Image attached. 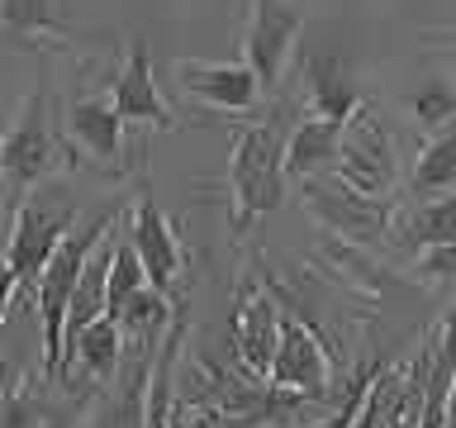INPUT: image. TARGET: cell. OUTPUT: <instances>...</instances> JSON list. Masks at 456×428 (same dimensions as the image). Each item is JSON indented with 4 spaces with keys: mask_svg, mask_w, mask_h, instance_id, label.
I'll use <instances>...</instances> for the list:
<instances>
[{
    "mask_svg": "<svg viewBox=\"0 0 456 428\" xmlns=\"http://www.w3.org/2000/svg\"><path fill=\"white\" fill-rule=\"evenodd\" d=\"M299 105H305L299 95H276L266 110L233 119V152H228L224 171L228 205H233V214H228V238L233 243H242L256 219H266L285 205V181H290L285 148H290V128L305 119Z\"/></svg>",
    "mask_w": 456,
    "mask_h": 428,
    "instance_id": "1",
    "label": "cell"
},
{
    "mask_svg": "<svg viewBox=\"0 0 456 428\" xmlns=\"http://www.w3.org/2000/svg\"><path fill=\"white\" fill-rule=\"evenodd\" d=\"M124 219V205H100L91 210L86 219L62 238V248L53 252V262L43 267V276L34 285V314H38V338H43V362L38 371L57 385L62 376V352H67V314H71V300H77V285H81V271L86 262L100 252V243L110 238V228Z\"/></svg>",
    "mask_w": 456,
    "mask_h": 428,
    "instance_id": "2",
    "label": "cell"
},
{
    "mask_svg": "<svg viewBox=\"0 0 456 428\" xmlns=\"http://www.w3.org/2000/svg\"><path fill=\"white\" fill-rule=\"evenodd\" d=\"M53 95L34 86L24 95L20 114L5 128L0 143V177H5V219L24 205L38 185H48L57 171H71V148L62 134V119L53 114Z\"/></svg>",
    "mask_w": 456,
    "mask_h": 428,
    "instance_id": "3",
    "label": "cell"
},
{
    "mask_svg": "<svg viewBox=\"0 0 456 428\" xmlns=\"http://www.w3.org/2000/svg\"><path fill=\"white\" fill-rule=\"evenodd\" d=\"M81 224V205L71 200L67 185L48 181L34 191L20 210L10 214V238H5V314L20 305L24 295H34L43 267L53 262V252L62 248V238Z\"/></svg>",
    "mask_w": 456,
    "mask_h": 428,
    "instance_id": "4",
    "label": "cell"
},
{
    "mask_svg": "<svg viewBox=\"0 0 456 428\" xmlns=\"http://www.w3.org/2000/svg\"><path fill=\"white\" fill-rule=\"evenodd\" d=\"M295 185H299V205L333 238L356 243V248H385V243H395V219H399L395 195H366L338 177H309Z\"/></svg>",
    "mask_w": 456,
    "mask_h": 428,
    "instance_id": "5",
    "label": "cell"
},
{
    "mask_svg": "<svg viewBox=\"0 0 456 428\" xmlns=\"http://www.w3.org/2000/svg\"><path fill=\"white\" fill-rule=\"evenodd\" d=\"M57 119H62L67 143L86 157V167L105 171V177L142 171V138H128L134 124L114 110L110 91H86L67 100V105H57Z\"/></svg>",
    "mask_w": 456,
    "mask_h": 428,
    "instance_id": "6",
    "label": "cell"
},
{
    "mask_svg": "<svg viewBox=\"0 0 456 428\" xmlns=\"http://www.w3.org/2000/svg\"><path fill=\"white\" fill-rule=\"evenodd\" d=\"M276 295H281L285 324H281V352H276V362H271V381H276L281 391L305 395L309 405H333L338 381H333V357L323 348V333L314 328L309 314L295 309V300L285 295L281 285H276Z\"/></svg>",
    "mask_w": 456,
    "mask_h": 428,
    "instance_id": "7",
    "label": "cell"
},
{
    "mask_svg": "<svg viewBox=\"0 0 456 428\" xmlns=\"http://www.w3.org/2000/svg\"><path fill=\"white\" fill-rule=\"evenodd\" d=\"M333 177L356 185V191H366V195H395V185H399V138H395V128L380 119L376 105H362L347 119L342 157H338Z\"/></svg>",
    "mask_w": 456,
    "mask_h": 428,
    "instance_id": "8",
    "label": "cell"
},
{
    "mask_svg": "<svg viewBox=\"0 0 456 428\" xmlns=\"http://www.w3.org/2000/svg\"><path fill=\"white\" fill-rule=\"evenodd\" d=\"M305 10L295 0H248V29H242V57L262 77L266 95L285 86V71L295 62Z\"/></svg>",
    "mask_w": 456,
    "mask_h": 428,
    "instance_id": "9",
    "label": "cell"
},
{
    "mask_svg": "<svg viewBox=\"0 0 456 428\" xmlns=\"http://www.w3.org/2000/svg\"><path fill=\"white\" fill-rule=\"evenodd\" d=\"M281 324H285V309H281L276 285L238 276L233 314H228V338H233V352L266 381H271V362L281 352Z\"/></svg>",
    "mask_w": 456,
    "mask_h": 428,
    "instance_id": "10",
    "label": "cell"
},
{
    "mask_svg": "<svg viewBox=\"0 0 456 428\" xmlns=\"http://www.w3.org/2000/svg\"><path fill=\"white\" fill-rule=\"evenodd\" d=\"M171 71H176V86H181L185 95L200 100L205 110L228 114V119L262 110L266 86L252 71L248 57H242V62H205V57H181Z\"/></svg>",
    "mask_w": 456,
    "mask_h": 428,
    "instance_id": "11",
    "label": "cell"
},
{
    "mask_svg": "<svg viewBox=\"0 0 456 428\" xmlns=\"http://www.w3.org/2000/svg\"><path fill=\"white\" fill-rule=\"evenodd\" d=\"M110 100L134 128H157V134H171V128H176V114H171L162 86L152 81V57H148V43L142 38H128L124 62H114Z\"/></svg>",
    "mask_w": 456,
    "mask_h": 428,
    "instance_id": "12",
    "label": "cell"
},
{
    "mask_svg": "<svg viewBox=\"0 0 456 428\" xmlns=\"http://www.w3.org/2000/svg\"><path fill=\"white\" fill-rule=\"evenodd\" d=\"M124 234L134 238L142 267H148V281L162 295L176 300L181 295V276H185V248H181L171 219L152 205L148 195H138L134 205H128V214H124Z\"/></svg>",
    "mask_w": 456,
    "mask_h": 428,
    "instance_id": "13",
    "label": "cell"
},
{
    "mask_svg": "<svg viewBox=\"0 0 456 428\" xmlns=\"http://www.w3.org/2000/svg\"><path fill=\"white\" fill-rule=\"evenodd\" d=\"M299 100H305L309 114L347 124L352 114L366 105V91H362V81H356V67L342 53H314V57H305V67H299Z\"/></svg>",
    "mask_w": 456,
    "mask_h": 428,
    "instance_id": "14",
    "label": "cell"
},
{
    "mask_svg": "<svg viewBox=\"0 0 456 428\" xmlns=\"http://www.w3.org/2000/svg\"><path fill=\"white\" fill-rule=\"evenodd\" d=\"M0 20H5L10 48H43V53H77L86 38L57 14V0H0Z\"/></svg>",
    "mask_w": 456,
    "mask_h": 428,
    "instance_id": "15",
    "label": "cell"
},
{
    "mask_svg": "<svg viewBox=\"0 0 456 428\" xmlns=\"http://www.w3.org/2000/svg\"><path fill=\"white\" fill-rule=\"evenodd\" d=\"M342 119H323V114H305L290 128V148H285V167L290 181H309V177H333L338 157H342Z\"/></svg>",
    "mask_w": 456,
    "mask_h": 428,
    "instance_id": "16",
    "label": "cell"
},
{
    "mask_svg": "<svg viewBox=\"0 0 456 428\" xmlns=\"http://www.w3.org/2000/svg\"><path fill=\"white\" fill-rule=\"evenodd\" d=\"M456 243V185L433 200H413V205L395 219V248L419 257L428 248Z\"/></svg>",
    "mask_w": 456,
    "mask_h": 428,
    "instance_id": "17",
    "label": "cell"
},
{
    "mask_svg": "<svg viewBox=\"0 0 456 428\" xmlns=\"http://www.w3.org/2000/svg\"><path fill=\"white\" fill-rule=\"evenodd\" d=\"M456 185V124L423 143L419 162L409 171V200H433Z\"/></svg>",
    "mask_w": 456,
    "mask_h": 428,
    "instance_id": "18",
    "label": "cell"
},
{
    "mask_svg": "<svg viewBox=\"0 0 456 428\" xmlns=\"http://www.w3.org/2000/svg\"><path fill=\"white\" fill-rule=\"evenodd\" d=\"M404 110L413 114V124H419L423 134H442V128L456 124V91L442 77H428L419 91L404 95Z\"/></svg>",
    "mask_w": 456,
    "mask_h": 428,
    "instance_id": "19",
    "label": "cell"
},
{
    "mask_svg": "<svg viewBox=\"0 0 456 428\" xmlns=\"http://www.w3.org/2000/svg\"><path fill=\"white\" fill-rule=\"evenodd\" d=\"M419 281L433 285V291L456 295V243H442V248L419 252Z\"/></svg>",
    "mask_w": 456,
    "mask_h": 428,
    "instance_id": "20",
    "label": "cell"
},
{
    "mask_svg": "<svg viewBox=\"0 0 456 428\" xmlns=\"http://www.w3.org/2000/svg\"><path fill=\"white\" fill-rule=\"evenodd\" d=\"M195 424H200V428H248L242 419H233V414H224V409H214V405L195 409Z\"/></svg>",
    "mask_w": 456,
    "mask_h": 428,
    "instance_id": "21",
    "label": "cell"
},
{
    "mask_svg": "<svg viewBox=\"0 0 456 428\" xmlns=\"http://www.w3.org/2000/svg\"><path fill=\"white\" fill-rule=\"evenodd\" d=\"M167 428H200V424H195V409L185 405V399H176V409H171V419H167Z\"/></svg>",
    "mask_w": 456,
    "mask_h": 428,
    "instance_id": "22",
    "label": "cell"
},
{
    "mask_svg": "<svg viewBox=\"0 0 456 428\" xmlns=\"http://www.w3.org/2000/svg\"><path fill=\"white\" fill-rule=\"evenodd\" d=\"M452 419H456V385H452Z\"/></svg>",
    "mask_w": 456,
    "mask_h": 428,
    "instance_id": "23",
    "label": "cell"
},
{
    "mask_svg": "<svg viewBox=\"0 0 456 428\" xmlns=\"http://www.w3.org/2000/svg\"><path fill=\"white\" fill-rule=\"evenodd\" d=\"M447 428H456V419H452V424H447Z\"/></svg>",
    "mask_w": 456,
    "mask_h": 428,
    "instance_id": "24",
    "label": "cell"
}]
</instances>
